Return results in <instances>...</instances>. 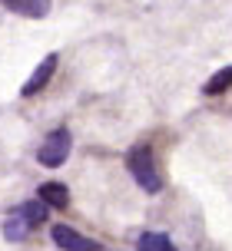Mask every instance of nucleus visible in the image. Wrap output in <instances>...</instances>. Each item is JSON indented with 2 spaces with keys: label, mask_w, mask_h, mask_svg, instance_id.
<instances>
[{
  "label": "nucleus",
  "mask_w": 232,
  "mask_h": 251,
  "mask_svg": "<svg viewBox=\"0 0 232 251\" xmlns=\"http://www.w3.org/2000/svg\"><path fill=\"white\" fill-rule=\"evenodd\" d=\"M53 73H57V53H47V56H43V63H40L37 70H33V76H30V79L24 83V89H20V93H24V96H37L40 89L50 83V76H53Z\"/></svg>",
  "instance_id": "nucleus-5"
},
{
  "label": "nucleus",
  "mask_w": 232,
  "mask_h": 251,
  "mask_svg": "<svg viewBox=\"0 0 232 251\" xmlns=\"http://www.w3.org/2000/svg\"><path fill=\"white\" fill-rule=\"evenodd\" d=\"M37 199L47 201L50 208H66V205H70V192H66L63 182H47V185H40Z\"/></svg>",
  "instance_id": "nucleus-7"
},
{
  "label": "nucleus",
  "mask_w": 232,
  "mask_h": 251,
  "mask_svg": "<svg viewBox=\"0 0 232 251\" xmlns=\"http://www.w3.org/2000/svg\"><path fill=\"white\" fill-rule=\"evenodd\" d=\"M53 245L63 251H100V245L93 238H87V235H80V231H73V228H66V225L53 228Z\"/></svg>",
  "instance_id": "nucleus-4"
},
{
  "label": "nucleus",
  "mask_w": 232,
  "mask_h": 251,
  "mask_svg": "<svg viewBox=\"0 0 232 251\" xmlns=\"http://www.w3.org/2000/svg\"><path fill=\"white\" fill-rule=\"evenodd\" d=\"M70 149H73V136H70L66 126H60V129H53L50 136L40 142L37 159H40V165H47V169H60V165L66 162Z\"/></svg>",
  "instance_id": "nucleus-2"
},
{
  "label": "nucleus",
  "mask_w": 232,
  "mask_h": 251,
  "mask_svg": "<svg viewBox=\"0 0 232 251\" xmlns=\"http://www.w3.org/2000/svg\"><path fill=\"white\" fill-rule=\"evenodd\" d=\"M47 201H27V205H20V208H13L7 218H3V238L7 241H24L33 228L43 225V218H47Z\"/></svg>",
  "instance_id": "nucleus-1"
},
{
  "label": "nucleus",
  "mask_w": 232,
  "mask_h": 251,
  "mask_svg": "<svg viewBox=\"0 0 232 251\" xmlns=\"http://www.w3.org/2000/svg\"><path fill=\"white\" fill-rule=\"evenodd\" d=\"M0 7L20 13V17H30V20H40L50 13V0H0Z\"/></svg>",
  "instance_id": "nucleus-6"
},
{
  "label": "nucleus",
  "mask_w": 232,
  "mask_h": 251,
  "mask_svg": "<svg viewBox=\"0 0 232 251\" xmlns=\"http://www.w3.org/2000/svg\"><path fill=\"white\" fill-rule=\"evenodd\" d=\"M136 251H176V245L163 231H143L140 241H136Z\"/></svg>",
  "instance_id": "nucleus-8"
},
{
  "label": "nucleus",
  "mask_w": 232,
  "mask_h": 251,
  "mask_svg": "<svg viewBox=\"0 0 232 251\" xmlns=\"http://www.w3.org/2000/svg\"><path fill=\"white\" fill-rule=\"evenodd\" d=\"M126 165H129V172H133V178L140 182V188H146L149 195H156V192L163 188V178H159V169H156L149 149H133Z\"/></svg>",
  "instance_id": "nucleus-3"
},
{
  "label": "nucleus",
  "mask_w": 232,
  "mask_h": 251,
  "mask_svg": "<svg viewBox=\"0 0 232 251\" xmlns=\"http://www.w3.org/2000/svg\"><path fill=\"white\" fill-rule=\"evenodd\" d=\"M229 86H232V66H226L206 83V96H219L222 89H229Z\"/></svg>",
  "instance_id": "nucleus-9"
}]
</instances>
